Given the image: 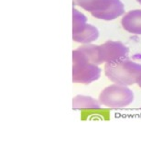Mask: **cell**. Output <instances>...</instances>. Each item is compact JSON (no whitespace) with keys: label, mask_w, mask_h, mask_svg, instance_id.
<instances>
[{"label":"cell","mask_w":141,"mask_h":156,"mask_svg":"<svg viewBox=\"0 0 141 156\" xmlns=\"http://www.w3.org/2000/svg\"><path fill=\"white\" fill-rule=\"evenodd\" d=\"M105 73L112 82L117 85L131 86L137 82L141 74V64L125 58L107 62L105 66Z\"/></svg>","instance_id":"1"},{"label":"cell","mask_w":141,"mask_h":156,"mask_svg":"<svg viewBox=\"0 0 141 156\" xmlns=\"http://www.w3.org/2000/svg\"><path fill=\"white\" fill-rule=\"evenodd\" d=\"M101 69L79 48L73 51V81L78 84L88 85L97 80Z\"/></svg>","instance_id":"2"},{"label":"cell","mask_w":141,"mask_h":156,"mask_svg":"<svg viewBox=\"0 0 141 156\" xmlns=\"http://www.w3.org/2000/svg\"><path fill=\"white\" fill-rule=\"evenodd\" d=\"M100 103L105 107L121 108L128 106L134 100V93L126 86L112 85L105 88L99 97Z\"/></svg>","instance_id":"3"},{"label":"cell","mask_w":141,"mask_h":156,"mask_svg":"<svg viewBox=\"0 0 141 156\" xmlns=\"http://www.w3.org/2000/svg\"><path fill=\"white\" fill-rule=\"evenodd\" d=\"M129 50L120 41H108L103 45H95V55L97 64L103 62H113L127 58Z\"/></svg>","instance_id":"4"},{"label":"cell","mask_w":141,"mask_h":156,"mask_svg":"<svg viewBox=\"0 0 141 156\" xmlns=\"http://www.w3.org/2000/svg\"><path fill=\"white\" fill-rule=\"evenodd\" d=\"M122 27L132 34L141 35V10H132L122 19Z\"/></svg>","instance_id":"5"},{"label":"cell","mask_w":141,"mask_h":156,"mask_svg":"<svg viewBox=\"0 0 141 156\" xmlns=\"http://www.w3.org/2000/svg\"><path fill=\"white\" fill-rule=\"evenodd\" d=\"M125 13V7L120 0H111L109 5L102 11L96 13L95 18L103 20H113Z\"/></svg>","instance_id":"6"},{"label":"cell","mask_w":141,"mask_h":156,"mask_svg":"<svg viewBox=\"0 0 141 156\" xmlns=\"http://www.w3.org/2000/svg\"><path fill=\"white\" fill-rule=\"evenodd\" d=\"M110 2L111 0H74L75 5L90 12L92 16L104 10Z\"/></svg>","instance_id":"7"},{"label":"cell","mask_w":141,"mask_h":156,"mask_svg":"<svg viewBox=\"0 0 141 156\" xmlns=\"http://www.w3.org/2000/svg\"><path fill=\"white\" fill-rule=\"evenodd\" d=\"M98 37H99L98 30L95 26L87 24L86 28L82 32L73 35V40L80 43H90L92 41H96Z\"/></svg>","instance_id":"8"},{"label":"cell","mask_w":141,"mask_h":156,"mask_svg":"<svg viewBox=\"0 0 141 156\" xmlns=\"http://www.w3.org/2000/svg\"><path fill=\"white\" fill-rule=\"evenodd\" d=\"M87 26L86 17L78 11L76 9H73V35L82 32Z\"/></svg>","instance_id":"9"},{"label":"cell","mask_w":141,"mask_h":156,"mask_svg":"<svg viewBox=\"0 0 141 156\" xmlns=\"http://www.w3.org/2000/svg\"><path fill=\"white\" fill-rule=\"evenodd\" d=\"M74 108H99V103L91 97L77 96L73 101Z\"/></svg>","instance_id":"10"},{"label":"cell","mask_w":141,"mask_h":156,"mask_svg":"<svg viewBox=\"0 0 141 156\" xmlns=\"http://www.w3.org/2000/svg\"><path fill=\"white\" fill-rule=\"evenodd\" d=\"M136 84L141 87V74H140V76L138 77V79H137V82H136Z\"/></svg>","instance_id":"11"},{"label":"cell","mask_w":141,"mask_h":156,"mask_svg":"<svg viewBox=\"0 0 141 156\" xmlns=\"http://www.w3.org/2000/svg\"><path fill=\"white\" fill-rule=\"evenodd\" d=\"M136 1H137V2H138V3H139L140 5H141V0H136Z\"/></svg>","instance_id":"12"}]
</instances>
